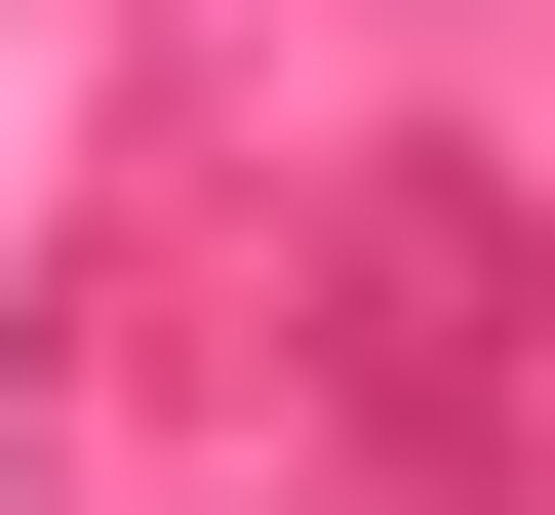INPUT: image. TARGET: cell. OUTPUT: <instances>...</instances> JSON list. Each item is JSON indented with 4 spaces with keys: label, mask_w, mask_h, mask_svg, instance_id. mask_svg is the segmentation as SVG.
Instances as JSON below:
<instances>
[{
    "label": "cell",
    "mask_w": 555,
    "mask_h": 515,
    "mask_svg": "<svg viewBox=\"0 0 555 515\" xmlns=\"http://www.w3.org/2000/svg\"><path fill=\"white\" fill-rule=\"evenodd\" d=\"M358 436H397V515H516V239L476 198H358Z\"/></svg>",
    "instance_id": "obj_1"
}]
</instances>
